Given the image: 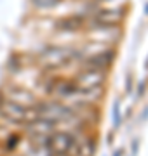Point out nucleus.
<instances>
[{"instance_id":"obj_1","label":"nucleus","mask_w":148,"mask_h":156,"mask_svg":"<svg viewBox=\"0 0 148 156\" xmlns=\"http://www.w3.org/2000/svg\"><path fill=\"white\" fill-rule=\"evenodd\" d=\"M106 80V71L105 69H92L87 68L75 78V85L79 89V94H94L101 92L103 83Z\"/></svg>"},{"instance_id":"obj_2","label":"nucleus","mask_w":148,"mask_h":156,"mask_svg":"<svg viewBox=\"0 0 148 156\" xmlns=\"http://www.w3.org/2000/svg\"><path fill=\"white\" fill-rule=\"evenodd\" d=\"M0 113L11 120L14 123H24V125H30L31 122H35L39 115H37V109L33 108H26V106H19V104H14L11 101L2 99L0 101Z\"/></svg>"},{"instance_id":"obj_3","label":"nucleus","mask_w":148,"mask_h":156,"mask_svg":"<svg viewBox=\"0 0 148 156\" xmlns=\"http://www.w3.org/2000/svg\"><path fill=\"white\" fill-rule=\"evenodd\" d=\"M73 57L75 52L68 47H49L40 54V62L47 69H57V68L72 62Z\"/></svg>"},{"instance_id":"obj_4","label":"nucleus","mask_w":148,"mask_h":156,"mask_svg":"<svg viewBox=\"0 0 148 156\" xmlns=\"http://www.w3.org/2000/svg\"><path fill=\"white\" fill-rule=\"evenodd\" d=\"M35 109H37V115L40 120L51 122L54 125L72 116V109L61 102H40L39 106H35Z\"/></svg>"},{"instance_id":"obj_5","label":"nucleus","mask_w":148,"mask_h":156,"mask_svg":"<svg viewBox=\"0 0 148 156\" xmlns=\"http://www.w3.org/2000/svg\"><path fill=\"white\" fill-rule=\"evenodd\" d=\"M75 142L77 139L68 132H52L46 137V147L51 154H70Z\"/></svg>"},{"instance_id":"obj_6","label":"nucleus","mask_w":148,"mask_h":156,"mask_svg":"<svg viewBox=\"0 0 148 156\" xmlns=\"http://www.w3.org/2000/svg\"><path fill=\"white\" fill-rule=\"evenodd\" d=\"M124 9H99L94 14V23L98 26H105V28H117L124 21Z\"/></svg>"},{"instance_id":"obj_7","label":"nucleus","mask_w":148,"mask_h":156,"mask_svg":"<svg viewBox=\"0 0 148 156\" xmlns=\"http://www.w3.org/2000/svg\"><path fill=\"white\" fill-rule=\"evenodd\" d=\"M47 90L51 94L59 95V97H75V95H79V89H77L75 82H70V80H54V82H51Z\"/></svg>"},{"instance_id":"obj_8","label":"nucleus","mask_w":148,"mask_h":156,"mask_svg":"<svg viewBox=\"0 0 148 156\" xmlns=\"http://www.w3.org/2000/svg\"><path fill=\"white\" fill-rule=\"evenodd\" d=\"M7 97L6 101H11L14 104H19V106H26V108H33L35 106V97L30 94L28 90L19 89V87H9L7 90Z\"/></svg>"},{"instance_id":"obj_9","label":"nucleus","mask_w":148,"mask_h":156,"mask_svg":"<svg viewBox=\"0 0 148 156\" xmlns=\"http://www.w3.org/2000/svg\"><path fill=\"white\" fill-rule=\"evenodd\" d=\"M115 57V50H103L99 54H92L89 59H86V66L92 68V69H105L112 64Z\"/></svg>"},{"instance_id":"obj_10","label":"nucleus","mask_w":148,"mask_h":156,"mask_svg":"<svg viewBox=\"0 0 148 156\" xmlns=\"http://www.w3.org/2000/svg\"><path fill=\"white\" fill-rule=\"evenodd\" d=\"M84 24H86V19L82 16H70L57 21V30H61V31H77Z\"/></svg>"},{"instance_id":"obj_11","label":"nucleus","mask_w":148,"mask_h":156,"mask_svg":"<svg viewBox=\"0 0 148 156\" xmlns=\"http://www.w3.org/2000/svg\"><path fill=\"white\" fill-rule=\"evenodd\" d=\"M33 4L39 9H51V7H56L59 4V0H33Z\"/></svg>"},{"instance_id":"obj_12","label":"nucleus","mask_w":148,"mask_h":156,"mask_svg":"<svg viewBox=\"0 0 148 156\" xmlns=\"http://www.w3.org/2000/svg\"><path fill=\"white\" fill-rule=\"evenodd\" d=\"M51 156H70V154H51Z\"/></svg>"},{"instance_id":"obj_13","label":"nucleus","mask_w":148,"mask_h":156,"mask_svg":"<svg viewBox=\"0 0 148 156\" xmlns=\"http://www.w3.org/2000/svg\"><path fill=\"white\" fill-rule=\"evenodd\" d=\"M115 156H120V153H117V154H115Z\"/></svg>"}]
</instances>
